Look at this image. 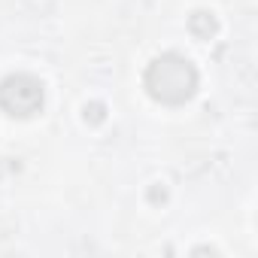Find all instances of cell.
<instances>
[{
	"instance_id": "cell-1",
	"label": "cell",
	"mask_w": 258,
	"mask_h": 258,
	"mask_svg": "<svg viewBox=\"0 0 258 258\" xmlns=\"http://www.w3.org/2000/svg\"><path fill=\"white\" fill-rule=\"evenodd\" d=\"M143 82H146V91L158 103L179 106L198 91V70H195V64L188 58H182L176 52H164L146 67Z\"/></svg>"
},
{
	"instance_id": "cell-2",
	"label": "cell",
	"mask_w": 258,
	"mask_h": 258,
	"mask_svg": "<svg viewBox=\"0 0 258 258\" xmlns=\"http://www.w3.org/2000/svg\"><path fill=\"white\" fill-rule=\"evenodd\" d=\"M43 100H46V88L31 73H13L0 82V106L10 115L28 118L43 109Z\"/></svg>"
},
{
	"instance_id": "cell-3",
	"label": "cell",
	"mask_w": 258,
	"mask_h": 258,
	"mask_svg": "<svg viewBox=\"0 0 258 258\" xmlns=\"http://www.w3.org/2000/svg\"><path fill=\"white\" fill-rule=\"evenodd\" d=\"M188 31L195 34V37H201V40H210L216 31H219V22H216V16L213 13H195L191 19H188Z\"/></svg>"
},
{
	"instance_id": "cell-4",
	"label": "cell",
	"mask_w": 258,
	"mask_h": 258,
	"mask_svg": "<svg viewBox=\"0 0 258 258\" xmlns=\"http://www.w3.org/2000/svg\"><path fill=\"white\" fill-rule=\"evenodd\" d=\"M106 118V112H103V103H88L85 106V121H91V124H100Z\"/></svg>"
},
{
	"instance_id": "cell-5",
	"label": "cell",
	"mask_w": 258,
	"mask_h": 258,
	"mask_svg": "<svg viewBox=\"0 0 258 258\" xmlns=\"http://www.w3.org/2000/svg\"><path fill=\"white\" fill-rule=\"evenodd\" d=\"M149 198H152V201H164V198H167V191H164V188H161V191H158V188H152V191H149Z\"/></svg>"
}]
</instances>
